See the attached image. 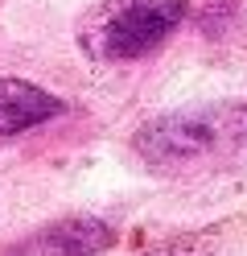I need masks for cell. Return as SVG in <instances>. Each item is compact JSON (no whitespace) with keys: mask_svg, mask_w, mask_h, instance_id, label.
Returning <instances> with one entry per match:
<instances>
[{"mask_svg":"<svg viewBox=\"0 0 247 256\" xmlns=\"http://www.w3.org/2000/svg\"><path fill=\"white\" fill-rule=\"evenodd\" d=\"M186 21V0H124L111 8L107 21L95 29V54L111 62H136L148 58L169 42Z\"/></svg>","mask_w":247,"mask_h":256,"instance_id":"cell-2","label":"cell"},{"mask_svg":"<svg viewBox=\"0 0 247 256\" xmlns=\"http://www.w3.org/2000/svg\"><path fill=\"white\" fill-rule=\"evenodd\" d=\"M144 256H219V252H214V244H206V240L186 236V240H169V244H157L153 252H144Z\"/></svg>","mask_w":247,"mask_h":256,"instance_id":"cell-5","label":"cell"},{"mask_svg":"<svg viewBox=\"0 0 247 256\" xmlns=\"http://www.w3.org/2000/svg\"><path fill=\"white\" fill-rule=\"evenodd\" d=\"M132 153L153 174H198L231 166L247 153V100L190 104L144 120Z\"/></svg>","mask_w":247,"mask_h":256,"instance_id":"cell-1","label":"cell"},{"mask_svg":"<svg viewBox=\"0 0 247 256\" xmlns=\"http://www.w3.org/2000/svg\"><path fill=\"white\" fill-rule=\"evenodd\" d=\"M66 104L54 91H45L29 78H0V136H16L29 128H41L58 120Z\"/></svg>","mask_w":247,"mask_h":256,"instance_id":"cell-4","label":"cell"},{"mask_svg":"<svg viewBox=\"0 0 247 256\" xmlns=\"http://www.w3.org/2000/svg\"><path fill=\"white\" fill-rule=\"evenodd\" d=\"M115 244V228L99 215H66L29 232L4 256H103Z\"/></svg>","mask_w":247,"mask_h":256,"instance_id":"cell-3","label":"cell"}]
</instances>
